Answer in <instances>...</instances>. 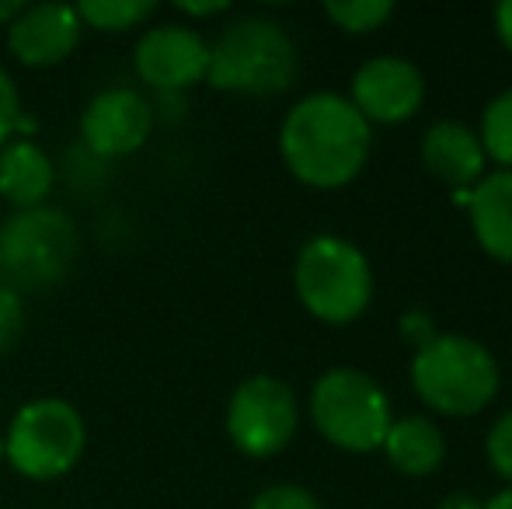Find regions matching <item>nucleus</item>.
Returning <instances> with one entry per match:
<instances>
[{
    "label": "nucleus",
    "mask_w": 512,
    "mask_h": 509,
    "mask_svg": "<svg viewBox=\"0 0 512 509\" xmlns=\"http://www.w3.org/2000/svg\"><path fill=\"white\" fill-rule=\"evenodd\" d=\"M324 14H328L342 32L366 35L391 18L394 4L391 0H345V4H324Z\"/></svg>",
    "instance_id": "nucleus-19"
},
{
    "label": "nucleus",
    "mask_w": 512,
    "mask_h": 509,
    "mask_svg": "<svg viewBox=\"0 0 512 509\" xmlns=\"http://www.w3.org/2000/svg\"><path fill=\"white\" fill-rule=\"evenodd\" d=\"M74 255L77 231L60 210H21L0 224V286L46 290L67 276Z\"/></svg>",
    "instance_id": "nucleus-7"
},
{
    "label": "nucleus",
    "mask_w": 512,
    "mask_h": 509,
    "mask_svg": "<svg viewBox=\"0 0 512 509\" xmlns=\"http://www.w3.org/2000/svg\"><path fill=\"white\" fill-rule=\"evenodd\" d=\"M439 509H485L478 496H471V492H450V496L439 503Z\"/></svg>",
    "instance_id": "nucleus-27"
},
{
    "label": "nucleus",
    "mask_w": 512,
    "mask_h": 509,
    "mask_svg": "<svg viewBox=\"0 0 512 509\" xmlns=\"http://www.w3.org/2000/svg\"><path fill=\"white\" fill-rule=\"evenodd\" d=\"M248 509H321V503L304 485H269L251 499Z\"/></svg>",
    "instance_id": "nucleus-23"
},
{
    "label": "nucleus",
    "mask_w": 512,
    "mask_h": 509,
    "mask_svg": "<svg viewBox=\"0 0 512 509\" xmlns=\"http://www.w3.org/2000/svg\"><path fill=\"white\" fill-rule=\"evenodd\" d=\"M286 168L310 189H342L370 157V123L342 95H307L279 129Z\"/></svg>",
    "instance_id": "nucleus-1"
},
{
    "label": "nucleus",
    "mask_w": 512,
    "mask_h": 509,
    "mask_svg": "<svg viewBox=\"0 0 512 509\" xmlns=\"http://www.w3.org/2000/svg\"><path fill=\"white\" fill-rule=\"evenodd\" d=\"M53 185V157L32 136H18L7 147H0V199L7 206H14L18 213L39 210V206H46Z\"/></svg>",
    "instance_id": "nucleus-13"
},
{
    "label": "nucleus",
    "mask_w": 512,
    "mask_h": 509,
    "mask_svg": "<svg viewBox=\"0 0 512 509\" xmlns=\"http://www.w3.org/2000/svg\"><path fill=\"white\" fill-rule=\"evenodd\" d=\"M18 136H35V119L21 109L18 84L0 67V147H7Z\"/></svg>",
    "instance_id": "nucleus-20"
},
{
    "label": "nucleus",
    "mask_w": 512,
    "mask_h": 509,
    "mask_svg": "<svg viewBox=\"0 0 512 509\" xmlns=\"http://www.w3.org/2000/svg\"><path fill=\"white\" fill-rule=\"evenodd\" d=\"M411 387L439 415H478L499 394V363L467 335H436L411 360Z\"/></svg>",
    "instance_id": "nucleus-3"
},
{
    "label": "nucleus",
    "mask_w": 512,
    "mask_h": 509,
    "mask_svg": "<svg viewBox=\"0 0 512 509\" xmlns=\"http://www.w3.org/2000/svg\"><path fill=\"white\" fill-rule=\"evenodd\" d=\"M88 450L84 415L63 398H35L14 412L4 433V461L28 482H56Z\"/></svg>",
    "instance_id": "nucleus-4"
},
{
    "label": "nucleus",
    "mask_w": 512,
    "mask_h": 509,
    "mask_svg": "<svg viewBox=\"0 0 512 509\" xmlns=\"http://www.w3.org/2000/svg\"><path fill=\"white\" fill-rule=\"evenodd\" d=\"M474 238L492 258L512 262V171H492L467 196Z\"/></svg>",
    "instance_id": "nucleus-15"
},
{
    "label": "nucleus",
    "mask_w": 512,
    "mask_h": 509,
    "mask_svg": "<svg viewBox=\"0 0 512 509\" xmlns=\"http://www.w3.org/2000/svg\"><path fill=\"white\" fill-rule=\"evenodd\" d=\"M0 461H4V433H0Z\"/></svg>",
    "instance_id": "nucleus-30"
},
{
    "label": "nucleus",
    "mask_w": 512,
    "mask_h": 509,
    "mask_svg": "<svg viewBox=\"0 0 512 509\" xmlns=\"http://www.w3.org/2000/svg\"><path fill=\"white\" fill-rule=\"evenodd\" d=\"M4 32L14 60L46 70L70 60V53L81 46L84 25L77 18V7L70 4H21Z\"/></svg>",
    "instance_id": "nucleus-12"
},
{
    "label": "nucleus",
    "mask_w": 512,
    "mask_h": 509,
    "mask_svg": "<svg viewBox=\"0 0 512 509\" xmlns=\"http://www.w3.org/2000/svg\"><path fill=\"white\" fill-rule=\"evenodd\" d=\"M297 433V398L279 377L258 374L234 387L227 401V436L248 457H276Z\"/></svg>",
    "instance_id": "nucleus-8"
},
{
    "label": "nucleus",
    "mask_w": 512,
    "mask_h": 509,
    "mask_svg": "<svg viewBox=\"0 0 512 509\" xmlns=\"http://www.w3.org/2000/svg\"><path fill=\"white\" fill-rule=\"evenodd\" d=\"M21 11V4L18 0H0V28H7L11 25V18Z\"/></svg>",
    "instance_id": "nucleus-29"
},
{
    "label": "nucleus",
    "mask_w": 512,
    "mask_h": 509,
    "mask_svg": "<svg viewBox=\"0 0 512 509\" xmlns=\"http://www.w3.org/2000/svg\"><path fill=\"white\" fill-rule=\"evenodd\" d=\"M25 297L11 286H0V356L11 353L25 335Z\"/></svg>",
    "instance_id": "nucleus-21"
},
{
    "label": "nucleus",
    "mask_w": 512,
    "mask_h": 509,
    "mask_svg": "<svg viewBox=\"0 0 512 509\" xmlns=\"http://www.w3.org/2000/svg\"><path fill=\"white\" fill-rule=\"evenodd\" d=\"M133 67L143 84L157 91H189L209 74V42L199 28L168 21L154 25L136 39Z\"/></svg>",
    "instance_id": "nucleus-9"
},
{
    "label": "nucleus",
    "mask_w": 512,
    "mask_h": 509,
    "mask_svg": "<svg viewBox=\"0 0 512 509\" xmlns=\"http://www.w3.org/2000/svg\"><path fill=\"white\" fill-rule=\"evenodd\" d=\"M481 147L485 157L502 164V171H512V88L495 95L481 116Z\"/></svg>",
    "instance_id": "nucleus-18"
},
{
    "label": "nucleus",
    "mask_w": 512,
    "mask_h": 509,
    "mask_svg": "<svg viewBox=\"0 0 512 509\" xmlns=\"http://www.w3.org/2000/svg\"><path fill=\"white\" fill-rule=\"evenodd\" d=\"M157 11V4L150 0H84L77 4V18L81 25L95 28V32H133L140 28L150 14Z\"/></svg>",
    "instance_id": "nucleus-17"
},
{
    "label": "nucleus",
    "mask_w": 512,
    "mask_h": 509,
    "mask_svg": "<svg viewBox=\"0 0 512 509\" xmlns=\"http://www.w3.org/2000/svg\"><path fill=\"white\" fill-rule=\"evenodd\" d=\"M154 109L133 88L98 91L81 112V140L98 157H129L150 140Z\"/></svg>",
    "instance_id": "nucleus-10"
},
{
    "label": "nucleus",
    "mask_w": 512,
    "mask_h": 509,
    "mask_svg": "<svg viewBox=\"0 0 512 509\" xmlns=\"http://www.w3.org/2000/svg\"><path fill=\"white\" fill-rule=\"evenodd\" d=\"M310 419L331 447L349 450V454L380 450L394 422L384 387L349 367L317 377L310 391Z\"/></svg>",
    "instance_id": "nucleus-6"
},
{
    "label": "nucleus",
    "mask_w": 512,
    "mask_h": 509,
    "mask_svg": "<svg viewBox=\"0 0 512 509\" xmlns=\"http://www.w3.org/2000/svg\"><path fill=\"white\" fill-rule=\"evenodd\" d=\"M485 450H488V461H492L495 475L506 478V482L512 485V408L506 415H499L495 426L488 429Z\"/></svg>",
    "instance_id": "nucleus-22"
},
{
    "label": "nucleus",
    "mask_w": 512,
    "mask_h": 509,
    "mask_svg": "<svg viewBox=\"0 0 512 509\" xmlns=\"http://www.w3.org/2000/svg\"><path fill=\"white\" fill-rule=\"evenodd\" d=\"M401 335H405V342H411L415 349H425L439 332H436V321L429 318V311H408L405 318H401Z\"/></svg>",
    "instance_id": "nucleus-24"
},
{
    "label": "nucleus",
    "mask_w": 512,
    "mask_h": 509,
    "mask_svg": "<svg viewBox=\"0 0 512 509\" xmlns=\"http://www.w3.org/2000/svg\"><path fill=\"white\" fill-rule=\"evenodd\" d=\"M422 161L429 175L439 182L453 185V189H467L471 182L485 178V147H481L478 133H471L460 123H436L425 129L422 136Z\"/></svg>",
    "instance_id": "nucleus-14"
},
{
    "label": "nucleus",
    "mask_w": 512,
    "mask_h": 509,
    "mask_svg": "<svg viewBox=\"0 0 512 509\" xmlns=\"http://www.w3.org/2000/svg\"><path fill=\"white\" fill-rule=\"evenodd\" d=\"M384 454L401 475L425 478L443 464L446 440L436 429V422L422 419V415H408V419L391 422L384 436Z\"/></svg>",
    "instance_id": "nucleus-16"
},
{
    "label": "nucleus",
    "mask_w": 512,
    "mask_h": 509,
    "mask_svg": "<svg viewBox=\"0 0 512 509\" xmlns=\"http://www.w3.org/2000/svg\"><path fill=\"white\" fill-rule=\"evenodd\" d=\"M422 98L425 81L415 63L401 60V56H377L356 70L349 102L356 105L366 123L394 126L415 116L422 109Z\"/></svg>",
    "instance_id": "nucleus-11"
},
{
    "label": "nucleus",
    "mask_w": 512,
    "mask_h": 509,
    "mask_svg": "<svg viewBox=\"0 0 512 509\" xmlns=\"http://www.w3.org/2000/svg\"><path fill=\"white\" fill-rule=\"evenodd\" d=\"M293 283H297L300 304L328 325L356 321L373 297V272L366 255L335 234H317L300 248Z\"/></svg>",
    "instance_id": "nucleus-5"
},
{
    "label": "nucleus",
    "mask_w": 512,
    "mask_h": 509,
    "mask_svg": "<svg viewBox=\"0 0 512 509\" xmlns=\"http://www.w3.org/2000/svg\"><path fill=\"white\" fill-rule=\"evenodd\" d=\"M297 77V46L272 18H241L209 42L206 84L227 95L265 98L286 91Z\"/></svg>",
    "instance_id": "nucleus-2"
},
{
    "label": "nucleus",
    "mask_w": 512,
    "mask_h": 509,
    "mask_svg": "<svg viewBox=\"0 0 512 509\" xmlns=\"http://www.w3.org/2000/svg\"><path fill=\"white\" fill-rule=\"evenodd\" d=\"M178 14H185V18H213V14H223L230 11L227 0H213V4H175Z\"/></svg>",
    "instance_id": "nucleus-25"
},
{
    "label": "nucleus",
    "mask_w": 512,
    "mask_h": 509,
    "mask_svg": "<svg viewBox=\"0 0 512 509\" xmlns=\"http://www.w3.org/2000/svg\"><path fill=\"white\" fill-rule=\"evenodd\" d=\"M495 32H499L502 46L512 53V0H506V4L495 7Z\"/></svg>",
    "instance_id": "nucleus-26"
},
{
    "label": "nucleus",
    "mask_w": 512,
    "mask_h": 509,
    "mask_svg": "<svg viewBox=\"0 0 512 509\" xmlns=\"http://www.w3.org/2000/svg\"><path fill=\"white\" fill-rule=\"evenodd\" d=\"M485 509H512V485H509V489H502V492H495V496L485 503Z\"/></svg>",
    "instance_id": "nucleus-28"
}]
</instances>
